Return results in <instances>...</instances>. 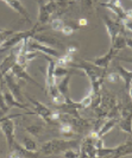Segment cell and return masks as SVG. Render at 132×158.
<instances>
[{
	"label": "cell",
	"instance_id": "cell-1",
	"mask_svg": "<svg viewBox=\"0 0 132 158\" xmlns=\"http://www.w3.org/2000/svg\"><path fill=\"white\" fill-rule=\"evenodd\" d=\"M80 143L76 140H63V139H53L49 142L44 143L40 148L39 151L40 153L50 156V155H60L68 149H76Z\"/></svg>",
	"mask_w": 132,
	"mask_h": 158
},
{
	"label": "cell",
	"instance_id": "cell-2",
	"mask_svg": "<svg viewBox=\"0 0 132 158\" xmlns=\"http://www.w3.org/2000/svg\"><path fill=\"white\" fill-rule=\"evenodd\" d=\"M57 10V5L55 0H48L47 2L44 1H38V19H37V25L42 26L45 25L50 19V16Z\"/></svg>",
	"mask_w": 132,
	"mask_h": 158
},
{
	"label": "cell",
	"instance_id": "cell-3",
	"mask_svg": "<svg viewBox=\"0 0 132 158\" xmlns=\"http://www.w3.org/2000/svg\"><path fill=\"white\" fill-rule=\"evenodd\" d=\"M102 18V22L106 26V30H107V33L109 36V40H111V43H113V40H116V37L120 33V32L125 30L124 24H123V20L120 19H111L107 15H102L101 16Z\"/></svg>",
	"mask_w": 132,
	"mask_h": 158
},
{
	"label": "cell",
	"instance_id": "cell-4",
	"mask_svg": "<svg viewBox=\"0 0 132 158\" xmlns=\"http://www.w3.org/2000/svg\"><path fill=\"white\" fill-rule=\"evenodd\" d=\"M0 130L6 138L8 150L11 151L13 148V144L16 143V140H15L16 137H15V121H13V118H8L6 120H4L0 124Z\"/></svg>",
	"mask_w": 132,
	"mask_h": 158
},
{
	"label": "cell",
	"instance_id": "cell-5",
	"mask_svg": "<svg viewBox=\"0 0 132 158\" xmlns=\"http://www.w3.org/2000/svg\"><path fill=\"white\" fill-rule=\"evenodd\" d=\"M4 81L7 86L8 90L12 93L17 98V100H19L20 102L24 103V99H23V93H22V88H20V85L19 82L17 81V77L12 74V71L10 70L8 73H6L4 75Z\"/></svg>",
	"mask_w": 132,
	"mask_h": 158
},
{
	"label": "cell",
	"instance_id": "cell-6",
	"mask_svg": "<svg viewBox=\"0 0 132 158\" xmlns=\"http://www.w3.org/2000/svg\"><path fill=\"white\" fill-rule=\"evenodd\" d=\"M28 49L29 50H37V51H40L42 54L48 56H53V57H60L61 54L54 49V48L49 47V45H45V44H42L37 40H35L33 38H29L28 40Z\"/></svg>",
	"mask_w": 132,
	"mask_h": 158
},
{
	"label": "cell",
	"instance_id": "cell-7",
	"mask_svg": "<svg viewBox=\"0 0 132 158\" xmlns=\"http://www.w3.org/2000/svg\"><path fill=\"white\" fill-rule=\"evenodd\" d=\"M28 99H29V101L35 106V112H36L37 115H39V117L43 119L45 123H48V124H54L53 120H51L53 111H51L50 108H48L45 105H43L40 101L36 100V99H33V98H31V96H28Z\"/></svg>",
	"mask_w": 132,
	"mask_h": 158
},
{
	"label": "cell",
	"instance_id": "cell-8",
	"mask_svg": "<svg viewBox=\"0 0 132 158\" xmlns=\"http://www.w3.org/2000/svg\"><path fill=\"white\" fill-rule=\"evenodd\" d=\"M17 54H18V48L16 45L10 50V54L2 60V62L0 63V71H1L2 75L8 73L12 69V67L17 63Z\"/></svg>",
	"mask_w": 132,
	"mask_h": 158
},
{
	"label": "cell",
	"instance_id": "cell-9",
	"mask_svg": "<svg viewBox=\"0 0 132 158\" xmlns=\"http://www.w3.org/2000/svg\"><path fill=\"white\" fill-rule=\"evenodd\" d=\"M117 54H118V51L111 47V49L107 51V54H105L104 56H100V57H96L94 60H91L89 62L95 64V65H98V67H100V68L107 69L109 65L111 64V62H112V60L117 56Z\"/></svg>",
	"mask_w": 132,
	"mask_h": 158
},
{
	"label": "cell",
	"instance_id": "cell-10",
	"mask_svg": "<svg viewBox=\"0 0 132 158\" xmlns=\"http://www.w3.org/2000/svg\"><path fill=\"white\" fill-rule=\"evenodd\" d=\"M7 6L12 8L13 11H16L17 13H19L22 17H24V19L28 22L29 24H31V19H30V15L28 12L26 7L22 4L20 0H2Z\"/></svg>",
	"mask_w": 132,
	"mask_h": 158
},
{
	"label": "cell",
	"instance_id": "cell-11",
	"mask_svg": "<svg viewBox=\"0 0 132 158\" xmlns=\"http://www.w3.org/2000/svg\"><path fill=\"white\" fill-rule=\"evenodd\" d=\"M43 57L47 60V62H48L47 75H45V86H47V89H48L49 87L56 85V77H55V75H54L56 62H55L54 60H51L50 57H48L47 55H44V54H43Z\"/></svg>",
	"mask_w": 132,
	"mask_h": 158
},
{
	"label": "cell",
	"instance_id": "cell-12",
	"mask_svg": "<svg viewBox=\"0 0 132 158\" xmlns=\"http://www.w3.org/2000/svg\"><path fill=\"white\" fill-rule=\"evenodd\" d=\"M11 71H12V74L15 75L17 77V80H24V81H28V82H31V83H33L35 86H37L38 88H40V86H39V83L36 81V80H33L26 73V70L24 69L22 65H19L18 63H16L13 67H12V69H11Z\"/></svg>",
	"mask_w": 132,
	"mask_h": 158
},
{
	"label": "cell",
	"instance_id": "cell-13",
	"mask_svg": "<svg viewBox=\"0 0 132 158\" xmlns=\"http://www.w3.org/2000/svg\"><path fill=\"white\" fill-rule=\"evenodd\" d=\"M4 94V99H5V102L8 106V108H12V107H18V108H22V110H25V111H30L29 107L25 105V103L20 102L19 100H17V98L12 94L10 90H4L2 92Z\"/></svg>",
	"mask_w": 132,
	"mask_h": 158
},
{
	"label": "cell",
	"instance_id": "cell-14",
	"mask_svg": "<svg viewBox=\"0 0 132 158\" xmlns=\"http://www.w3.org/2000/svg\"><path fill=\"white\" fill-rule=\"evenodd\" d=\"M100 6L109 8L116 15V17L118 19H120V20H125L126 19V15H125V10L123 7V5H116V4L109 1V2H101Z\"/></svg>",
	"mask_w": 132,
	"mask_h": 158
},
{
	"label": "cell",
	"instance_id": "cell-15",
	"mask_svg": "<svg viewBox=\"0 0 132 158\" xmlns=\"http://www.w3.org/2000/svg\"><path fill=\"white\" fill-rule=\"evenodd\" d=\"M119 120H120L119 118H114V117H113V118L109 119L107 121H105V124H102L100 126V128L98 130V137H99V138H104L113 127L118 125V121H119Z\"/></svg>",
	"mask_w": 132,
	"mask_h": 158
},
{
	"label": "cell",
	"instance_id": "cell-16",
	"mask_svg": "<svg viewBox=\"0 0 132 158\" xmlns=\"http://www.w3.org/2000/svg\"><path fill=\"white\" fill-rule=\"evenodd\" d=\"M35 40H37L42 44H45V45H49V47H53V45H62L61 42L55 38L54 36H45V35H38L36 33L33 37H32Z\"/></svg>",
	"mask_w": 132,
	"mask_h": 158
},
{
	"label": "cell",
	"instance_id": "cell-17",
	"mask_svg": "<svg viewBox=\"0 0 132 158\" xmlns=\"http://www.w3.org/2000/svg\"><path fill=\"white\" fill-rule=\"evenodd\" d=\"M117 70H118V74L120 75L121 80H124L125 89L129 90V88L131 87L132 82V71L125 69L124 67H121V65H117Z\"/></svg>",
	"mask_w": 132,
	"mask_h": 158
},
{
	"label": "cell",
	"instance_id": "cell-18",
	"mask_svg": "<svg viewBox=\"0 0 132 158\" xmlns=\"http://www.w3.org/2000/svg\"><path fill=\"white\" fill-rule=\"evenodd\" d=\"M29 156H31V152H29L24 146L19 145L18 143H15V144H13L12 150L8 153V157H12V158L13 157H29Z\"/></svg>",
	"mask_w": 132,
	"mask_h": 158
},
{
	"label": "cell",
	"instance_id": "cell-19",
	"mask_svg": "<svg viewBox=\"0 0 132 158\" xmlns=\"http://www.w3.org/2000/svg\"><path fill=\"white\" fill-rule=\"evenodd\" d=\"M57 125H58V130H60V132H61L62 135L67 137V138L75 137V128L73 127L71 124L66 123V121H60Z\"/></svg>",
	"mask_w": 132,
	"mask_h": 158
},
{
	"label": "cell",
	"instance_id": "cell-20",
	"mask_svg": "<svg viewBox=\"0 0 132 158\" xmlns=\"http://www.w3.org/2000/svg\"><path fill=\"white\" fill-rule=\"evenodd\" d=\"M70 74L68 75H66V77H63V80L57 85V88H58V90H60V93L67 99V98H70L69 96V81H70Z\"/></svg>",
	"mask_w": 132,
	"mask_h": 158
},
{
	"label": "cell",
	"instance_id": "cell-21",
	"mask_svg": "<svg viewBox=\"0 0 132 158\" xmlns=\"http://www.w3.org/2000/svg\"><path fill=\"white\" fill-rule=\"evenodd\" d=\"M118 126L121 131H124L129 135H132V117L120 119L118 121Z\"/></svg>",
	"mask_w": 132,
	"mask_h": 158
},
{
	"label": "cell",
	"instance_id": "cell-22",
	"mask_svg": "<svg viewBox=\"0 0 132 158\" xmlns=\"http://www.w3.org/2000/svg\"><path fill=\"white\" fill-rule=\"evenodd\" d=\"M23 146L26 149V150L29 151V152H31V153H35V152H37L38 151V146H37V144L36 142L31 139V138H28V137H25L23 139Z\"/></svg>",
	"mask_w": 132,
	"mask_h": 158
},
{
	"label": "cell",
	"instance_id": "cell-23",
	"mask_svg": "<svg viewBox=\"0 0 132 158\" xmlns=\"http://www.w3.org/2000/svg\"><path fill=\"white\" fill-rule=\"evenodd\" d=\"M26 131L33 137H39V135H42L44 133V127L42 125H38V124H33V125H30V126L26 127Z\"/></svg>",
	"mask_w": 132,
	"mask_h": 158
},
{
	"label": "cell",
	"instance_id": "cell-24",
	"mask_svg": "<svg viewBox=\"0 0 132 158\" xmlns=\"http://www.w3.org/2000/svg\"><path fill=\"white\" fill-rule=\"evenodd\" d=\"M56 65H61V67H68L70 62H73V55H61L60 57H57V60L55 61Z\"/></svg>",
	"mask_w": 132,
	"mask_h": 158
},
{
	"label": "cell",
	"instance_id": "cell-25",
	"mask_svg": "<svg viewBox=\"0 0 132 158\" xmlns=\"http://www.w3.org/2000/svg\"><path fill=\"white\" fill-rule=\"evenodd\" d=\"M79 102H80V105H81L82 110L91 107V106H92V102H93V92H92V90H89V92H88V94L86 95L81 101H79Z\"/></svg>",
	"mask_w": 132,
	"mask_h": 158
},
{
	"label": "cell",
	"instance_id": "cell-26",
	"mask_svg": "<svg viewBox=\"0 0 132 158\" xmlns=\"http://www.w3.org/2000/svg\"><path fill=\"white\" fill-rule=\"evenodd\" d=\"M113 150H114V148H104V146H101V148L98 149L96 157H112Z\"/></svg>",
	"mask_w": 132,
	"mask_h": 158
},
{
	"label": "cell",
	"instance_id": "cell-27",
	"mask_svg": "<svg viewBox=\"0 0 132 158\" xmlns=\"http://www.w3.org/2000/svg\"><path fill=\"white\" fill-rule=\"evenodd\" d=\"M66 25V22L60 19V18H55L50 22V27L54 30V31H61L63 29V26Z\"/></svg>",
	"mask_w": 132,
	"mask_h": 158
},
{
	"label": "cell",
	"instance_id": "cell-28",
	"mask_svg": "<svg viewBox=\"0 0 132 158\" xmlns=\"http://www.w3.org/2000/svg\"><path fill=\"white\" fill-rule=\"evenodd\" d=\"M68 74H69V71L67 70L66 67H61V65H56V67H55L54 75L56 79L62 77V76H66V75H68Z\"/></svg>",
	"mask_w": 132,
	"mask_h": 158
},
{
	"label": "cell",
	"instance_id": "cell-29",
	"mask_svg": "<svg viewBox=\"0 0 132 158\" xmlns=\"http://www.w3.org/2000/svg\"><path fill=\"white\" fill-rule=\"evenodd\" d=\"M105 80L109 83H118V82H120L121 77H120V75L118 73H109V74H106Z\"/></svg>",
	"mask_w": 132,
	"mask_h": 158
},
{
	"label": "cell",
	"instance_id": "cell-30",
	"mask_svg": "<svg viewBox=\"0 0 132 158\" xmlns=\"http://www.w3.org/2000/svg\"><path fill=\"white\" fill-rule=\"evenodd\" d=\"M62 156L67 158H78L80 157V152L76 151V149H68L62 152Z\"/></svg>",
	"mask_w": 132,
	"mask_h": 158
},
{
	"label": "cell",
	"instance_id": "cell-31",
	"mask_svg": "<svg viewBox=\"0 0 132 158\" xmlns=\"http://www.w3.org/2000/svg\"><path fill=\"white\" fill-rule=\"evenodd\" d=\"M0 83H1V81H0ZM0 110H2V111L6 112V113H7V112L10 111L8 106L6 105V102H5V99H4V94H2V92H1V86H0Z\"/></svg>",
	"mask_w": 132,
	"mask_h": 158
},
{
	"label": "cell",
	"instance_id": "cell-32",
	"mask_svg": "<svg viewBox=\"0 0 132 158\" xmlns=\"http://www.w3.org/2000/svg\"><path fill=\"white\" fill-rule=\"evenodd\" d=\"M80 1L82 4V7L86 8L87 11H89V12L93 11V0H80Z\"/></svg>",
	"mask_w": 132,
	"mask_h": 158
},
{
	"label": "cell",
	"instance_id": "cell-33",
	"mask_svg": "<svg viewBox=\"0 0 132 158\" xmlns=\"http://www.w3.org/2000/svg\"><path fill=\"white\" fill-rule=\"evenodd\" d=\"M69 1L70 0H55V2H56V5H57V8H60L61 12L67 8L68 4H69Z\"/></svg>",
	"mask_w": 132,
	"mask_h": 158
},
{
	"label": "cell",
	"instance_id": "cell-34",
	"mask_svg": "<svg viewBox=\"0 0 132 158\" xmlns=\"http://www.w3.org/2000/svg\"><path fill=\"white\" fill-rule=\"evenodd\" d=\"M74 31H75V29L71 27V26L68 25V24H66V25L63 26V29L61 30V32H62L64 36H71V35L74 33Z\"/></svg>",
	"mask_w": 132,
	"mask_h": 158
},
{
	"label": "cell",
	"instance_id": "cell-35",
	"mask_svg": "<svg viewBox=\"0 0 132 158\" xmlns=\"http://www.w3.org/2000/svg\"><path fill=\"white\" fill-rule=\"evenodd\" d=\"M76 51H78V48H76V45H74V44L67 47V49H66V54H68V55H74Z\"/></svg>",
	"mask_w": 132,
	"mask_h": 158
},
{
	"label": "cell",
	"instance_id": "cell-36",
	"mask_svg": "<svg viewBox=\"0 0 132 158\" xmlns=\"http://www.w3.org/2000/svg\"><path fill=\"white\" fill-rule=\"evenodd\" d=\"M123 24H124L125 29L129 30V31L132 33V20H130V19H125V20H123Z\"/></svg>",
	"mask_w": 132,
	"mask_h": 158
},
{
	"label": "cell",
	"instance_id": "cell-37",
	"mask_svg": "<svg viewBox=\"0 0 132 158\" xmlns=\"http://www.w3.org/2000/svg\"><path fill=\"white\" fill-rule=\"evenodd\" d=\"M119 61H123V62H127V63H132V58L129 57H120V56H116Z\"/></svg>",
	"mask_w": 132,
	"mask_h": 158
},
{
	"label": "cell",
	"instance_id": "cell-38",
	"mask_svg": "<svg viewBox=\"0 0 132 158\" xmlns=\"http://www.w3.org/2000/svg\"><path fill=\"white\" fill-rule=\"evenodd\" d=\"M125 15H126V19L132 20V8H127V10H125Z\"/></svg>",
	"mask_w": 132,
	"mask_h": 158
},
{
	"label": "cell",
	"instance_id": "cell-39",
	"mask_svg": "<svg viewBox=\"0 0 132 158\" xmlns=\"http://www.w3.org/2000/svg\"><path fill=\"white\" fill-rule=\"evenodd\" d=\"M78 24H79V26H80V27H82V26H86V25L88 24V22H87V19H85V18H80Z\"/></svg>",
	"mask_w": 132,
	"mask_h": 158
},
{
	"label": "cell",
	"instance_id": "cell-40",
	"mask_svg": "<svg viewBox=\"0 0 132 158\" xmlns=\"http://www.w3.org/2000/svg\"><path fill=\"white\" fill-rule=\"evenodd\" d=\"M126 45L132 49V38L131 37H127V36H126Z\"/></svg>",
	"mask_w": 132,
	"mask_h": 158
},
{
	"label": "cell",
	"instance_id": "cell-41",
	"mask_svg": "<svg viewBox=\"0 0 132 158\" xmlns=\"http://www.w3.org/2000/svg\"><path fill=\"white\" fill-rule=\"evenodd\" d=\"M129 95H130V98H131V100H132V86L129 88Z\"/></svg>",
	"mask_w": 132,
	"mask_h": 158
},
{
	"label": "cell",
	"instance_id": "cell-42",
	"mask_svg": "<svg viewBox=\"0 0 132 158\" xmlns=\"http://www.w3.org/2000/svg\"><path fill=\"white\" fill-rule=\"evenodd\" d=\"M0 81H1V82H2V81H4V75H2V74H1V71H0Z\"/></svg>",
	"mask_w": 132,
	"mask_h": 158
},
{
	"label": "cell",
	"instance_id": "cell-43",
	"mask_svg": "<svg viewBox=\"0 0 132 158\" xmlns=\"http://www.w3.org/2000/svg\"><path fill=\"white\" fill-rule=\"evenodd\" d=\"M38 1H44V2H47L48 0H38Z\"/></svg>",
	"mask_w": 132,
	"mask_h": 158
},
{
	"label": "cell",
	"instance_id": "cell-44",
	"mask_svg": "<svg viewBox=\"0 0 132 158\" xmlns=\"http://www.w3.org/2000/svg\"><path fill=\"white\" fill-rule=\"evenodd\" d=\"M0 31H2V29H1V27H0Z\"/></svg>",
	"mask_w": 132,
	"mask_h": 158
},
{
	"label": "cell",
	"instance_id": "cell-45",
	"mask_svg": "<svg viewBox=\"0 0 132 158\" xmlns=\"http://www.w3.org/2000/svg\"><path fill=\"white\" fill-rule=\"evenodd\" d=\"M131 1H132V0H131Z\"/></svg>",
	"mask_w": 132,
	"mask_h": 158
}]
</instances>
